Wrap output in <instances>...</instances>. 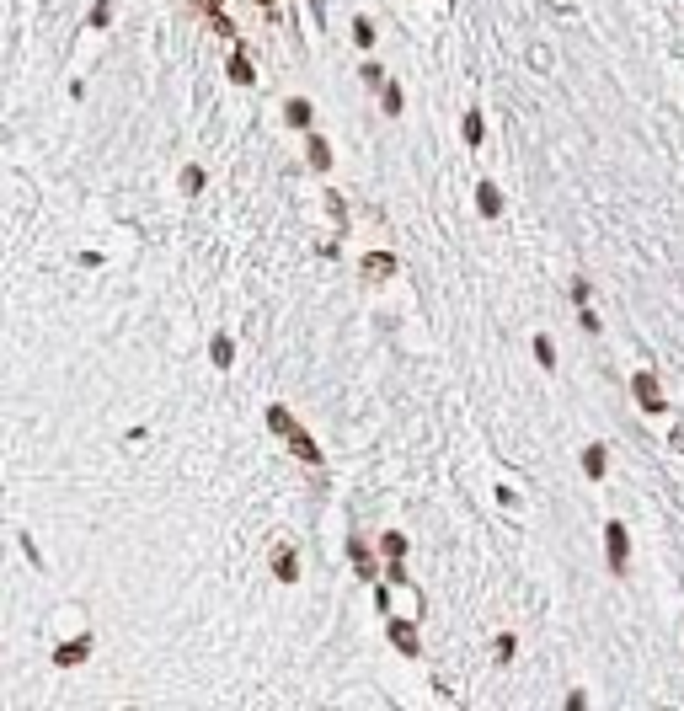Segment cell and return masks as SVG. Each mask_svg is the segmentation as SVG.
<instances>
[{"mask_svg": "<svg viewBox=\"0 0 684 711\" xmlns=\"http://www.w3.org/2000/svg\"><path fill=\"white\" fill-rule=\"evenodd\" d=\"M268 423L278 428V434H284V444H289V450L300 455V460H310V466H316V460H321V450H316V444L305 439V428L294 423V417H289L284 407H268Z\"/></svg>", "mask_w": 684, "mask_h": 711, "instance_id": "1", "label": "cell"}, {"mask_svg": "<svg viewBox=\"0 0 684 711\" xmlns=\"http://www.w3.org/2000/svg\"><path fill=\"white\" fill-rule=\"evenodd\" d=\"M604 551H610V573H626V562H631L626 524H604Z\"/></svg>", "mask_w": 684, "mask_h": 711, "instance_id": "2", "label": "cell"}, {"mask_svg": "<svg viewBox=\"0 0 684 711\" xmlns=\"http://www.w3.org/2000/svg\"><path fill=\"white\" fill-rule=\"evenodd\" d=\"M359 273H364V284H385V278L396 273V257H391V252H369Z\"/></svg>", "mask_w": 684, "mask_h": 711, "instance_id": "3", "label": "cell"}, {"mask_svg": "<svg viewBox=\"0 0 684 711\" xmlns=\"http://www.w3.org/2000/svg\"><path fill=\"white\" fill-rule=\"evenodd\" d=\"M631 396L642 401L647 412H663V407H668V401H663V391H658V380H652V375H636V380H631Z\"/></svg>", "mask_w": 684, "mask_h": 711, "instance_id": "4", "label": "cell"}, {"mask_svg": "<svg viewBox=\"0 0 684 711\" xmlns=\"http://www.w3.org/2000/svg\"><path fill=\"white\" fill-rule=\"evenodd\" d=\"M86 653H91V637H75V642H65V647L54 653V663H59V669H75Z\"/></svg>", "mask_w": 684, "mask_h": 711, "instance_id": "5", "label": "cell"}, {"mask_svg": "<svg viewBox=\"0 0 684 711\" xmlns=\"http://www.w3.org/2000/svg\"><path fill=\"white\" fill-rule=\"evenodd\" d=\"M476 209L487 214V220H497V214H503V193H497L492 182H481V188H476Z\"/></svg>", "mask_w": 684, "mask_h": 711, "instance_id": "6", "label": "cell"}, {"mask_svg": "<svg viewBox=\"0 0 684 711\" xmlns=\"http://www.w3.org/2000/svg\"><path fill=\"white\" fill-rule=\"evenodd\" d=\"M391 642L401 647V653H417V647H423V642H417V626H412V621H391Z\"/></svg>", "mask_w": 684, "mask_h": 711, "instance_id": "7", "label": "cell"}, {"mask_svg": "<svg viewBox=\"0 0 684 711\" xmlns=\"http://www.w3.org/2000/svg\"><path fill=\"white\" fill-rule=\"evenodd\" d=\"M273 573H278V583H294V578H300V567H294V551H289V546L273 551Z\"/></svg>", "mask_w": 684, "mask_h": 711, "instance_id": "8", "label": "cell"}, {"mask_svg": "<svg viewBox=\"0 0 684 711\" xmlns=\"http://www.w3.org/2000/svg\"><path fill=\"white\" fill-rule=\"evenodd\" d=\"M230 81H236V86L257 81V70H252V59H246V54H230Z\"/></svg>", "mask_w": 684, "mask_h": 711, "instance_id": "9", "label": "cell"}, {"mask_svg": "<svg viewBox=\"0 0 684 711\" xmlns=\"http://www.w3.org/2000/svg\"><path fill=\"white\" fill-rule=\"evenodd\" d=\"M604 466H610V455H604L599 444H588V450H583V471H588V476H594V482H599V476H604Z\"/></svg>", "mask_w": 684, "mask_h": 711, "instance_id": "10", "label": "cell"}, {"mask_svg": "<svg viewBox=\"0 0 684 711\" xmlns=\"http://www.w3.org/2000/svg\"><path fill=\"white\" fill-rule=\"evenodd\" d=\"M193 6H198V11H204V17H209L214 27H220V33H230V22H225V11H220V6H225V0H193Z\"/></svg>", "mask_w": 684, "mask_h": 711, "instance_id": "11", "label": "cell"}, {"mask_svg": "<svg viewBox=\"0 0 684 711\" xmlns=\"http://www.w3.org/2000/svg\"><path fill=\"white\" fill-rule=\"evenodd\" d=\"M310 166H316V172H326V166H332V150H326L321 134H310Z\"/></svg>", "mask_w": 684, "mask_h": 711, "instance_id": "12", "label": "cell"}, {"mask_svg": "<svg viewBox=\"0 0 684 711\" xmlns=\"http://www.w3.org/2000/svg\"><path fill=\"white\" fill-rule=\"evenodd\" d=\"M284 118L294 123V129H305V123H310V102H305V97H294V102L284 107Z\"/></svg>", "mask_w": 684, "mask_h": 711, "instance_id": "13", "label": "cell"}, {"mask_svg": "<svg viewBox=\"0 0 684 711\" xmlns=\"http://www.w3.org/2000/svg\"><path fill=\"white\" fill-rule=\"evenodd\" d=\"M460 134H465V145H481V118L465 113V118H460Z\"/></svg>", "mask_w": 684, "mask_h": 711, "instance_id": "14", "label": "cell"}, {"mask_svg": "<svg viewBox=\"0 0 684 711\" xmlns=\"http://www.w3.org/2000/svg\"><path fill=\"white\" fill-rule=\"evenodd\" d=\"M535 359H540V369H551V364H556V348H551V337H535Z\"/></svg>", "mask_w": 684, "mask_h": 711, "instance_id": "15", "label": "cell"}, {"mask_svg": "<svg viewBox=\"0 0 684 711\" xmlns=\"http://www.w3.org/2000/svg\"><path fill=\"white\" fill-rule=\"evenodd\" d=\"M364 86H369V91H385V70L375 65V59L364 65Z\"/></svg>", "mask_w": 684, "mask_h": 711, "instance_id": "16", "label": "cell"}, {"mask_svg": "<svg viewBox=\"0 0 684 711\" xmlns=\"http://www.w3.org/2000/svg\"><path fill=\"white\" fill-rule=\"evenodd\" d=\"M214 364H230V359H236V348H230V337H214Z\"/></svg>", "mask_w": 684, "mask_h": 711, "instance_id": "17", "label": "cell"}, {"mask_svg": "<svg viewBox=\"0 0 684 711\" xmlns=\"http://www.w3.org/2000/svg\"><path fill=\"white\" fill-rule=\"evenodd\" d=\"M380 551H385V556H407V535H385Z\"/></svg>", "mask_w": 684, "mask_h": 711, "instance_id": "18", "label": "cell"}, {"mask_svg": "<svg viewBox=\"0 0 684 711\" xmlns=\"http://www.w3.org/2000/svg\"><path fill=\"white\" fill-rule=\"evenodd\" d=\"M513 647H519L513 637H497V642H492V658H497V663H508V658H513Z\"/></svg>", "mask_w": 684, "mask_h": 711, "instance_id": "19", "label": "cell"}, {"mask_svg": "<svg viewBox=\"0 0 684 711\" xmlns=\"http://www.w3.org/2000/svg\"><path fill=\"white\" fill-rule=\"evenodd\" d=\"M182 188L198 193V188H204V172H198V166H188V172H182Z\"/></svg>", "mask_w": 684, "mask_h": 711, "instance_id": "20", "label": "cell"}, {"mask_svg": "<svg viewBox=\"0 0 684 711\" xmlns=\"http://www.w3.org/2000/svg\"><path fill=\"white\" fill-rule=\"evenodd\" d=\"M353 38H359V43H364V49H369V43H375V27H369V22L359 17V22H353Z\"/></svg>", "mask_w": 684, "mask_h": 711, "instance_id": "21", "label": "cell"}, {"mask_svg": "<svg viewBox=\"0 0 684 711\" xmlns=\"http://www.w3.org/2000/svg\"><path fill=\"white\" fill-rule=\"evenodd\" d=\"M257 6H273V0H257Z\"/></svg>", "mask_w": 684, "mask_h": 711, "instance_id": "22", "label": "cell"}]
</instances>
